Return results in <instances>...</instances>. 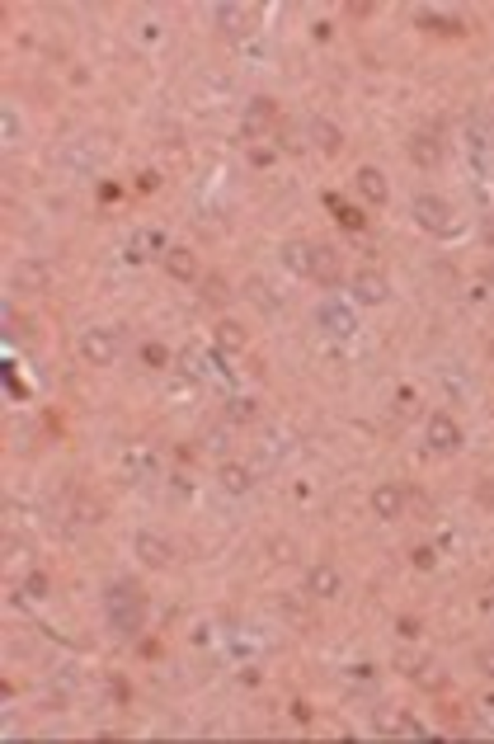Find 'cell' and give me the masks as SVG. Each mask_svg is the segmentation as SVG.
Returning <instances> with one entry per match:
<instances>
[{"label": "cell", "mask_w": 494, "mask_h": 744, "mask_svg": "<svg viewBox=\"0 0 494 744\" xmlns=\"http://www.w3.org/2000/svg\"><path fill=\"white\" fill-rule=\"evenodd\" d=\"M415 566H419V570H434V566H438L434 547H415Z\"/></svg>", "instance_id": "1f68e13d"}, {"label": "cell", "mask_w": 494, "mask_h": 744, "mask_svg": "<svg viewBox=\"0 0 494 744\" xmlns=\"http://www.w3.org/2000/svg\"><path fill=\"white\" fill-rule=\"evenodd\" d=\"M165 255H170V245H165V236H160V231H137L132 250H128V259H132V264H141V259H165Z\"/></svg>", "instance_id": "d6986e66"}, {"label": "cell", "mask_w": 494, "mask_h": 744, "mask_svg": "<svg viewBox=\"0 0 494 744\" xmlns=\"http://www.w3.org/2000/svg\"><path fill=\"white\" fill-rule=\"evenodd\" d=\"M104 617L118 636H137L141 622H147V598L132 580H113L109 594H104Z\"/></svg>", "instance_id": "6da1fadb"}, {"label": "cell", "mask_w": 494, "mask_h": 744, "mask_svg": "<svg viewBox=\"0 0 494 744\" xmlns=\"http://www.w3.org/2000/svg\"><path fill=\"white\" fill-rule=\"evenodd\" d=\"M202 302H208V306H221V302H226V283H221V278H208V283H202Z\"/></svg>", "instance_id": "4316f807"}, {"label": "cell", "mask_w": 494, "mask_h": 744, "mask_svg": "<svg viewBox=\"0 0 494 744\" xmlns=\"http://www.w3.org/2000/svg\"><path fill=\"white\" fill-rule=\"evenodd\" d=\"M255 401L250 396H231V401H226V420H231V424H250L255 420Z\"/></svg>", "instance_id": "7402d4cb"}, {"label": "cell", "mask_w": 494, "mask_h": 744, "mask_svg": "<svg viewBox=\"0 0 494 744\" xmlns=\"http://www.w3.org/2000/svg\"><path fill=\"white\" fill-rule=\"evenodd\" d=\"M481 603H485V608H490V612H494V580H490V585H485V598H481Z\"/></svg>", "instance_id": "d590c367"}, {"label": "cell", "mask_w": 494, "mask_h": 744, "mask_svg": "<svg viewBox=\"0 0 494 744\" xmlns=\"http://www.w3.org/2000/svg\"><path fill=\"white\" fill-rule=\"evenodd\" d=\"M316 321H320V330H325L329 340H348V335L358 330V316L348 312L339 297H325V302L316 306Z\"/></svg>", "instance_id": "5b68a950"}, {"label": "cell", "mask_w": 494, "mask_h": 744, "mask_svg": "<svg viewBox=\"0 0 494 744\" xmlns=\"http://www.w3.org/2000/svg\"><path fill=\"white\" fill-rule=\"evenodd\" d=\"M269 556H274L278 566H287V561H297V547L287 542V537H274V542H269Z\"/></svg>", "instance_id": "484cf974"}, {"label": "cell", "mask_w": 494, "mask_h": 744, "mask_svg": "<svg viewBox=\"0 0 494 744\" xmlns=\"http://www.w3.org/2000/svg\"><path fill=\"white\" fill-rule=\"evenodd\" d=\"M141 358H147L151 367H165V363H170V354H165L160 344H147V349H141Z\"/></svg>", "instance_id": "4dcf8cb0"}, {"label": "cell", "mask_w": 494, "mask_h": 744, "mask_svg": "<svg viewBox=\"0 0 494 744\" xmlns=\"http://www.w3.org/2000/svg\"><path fill=\"white\" fill-rule=\"evenodd\" d=\"M419 24H424V29H438L443 38H457V33H462V19H443V14H428V10L419 14Z\"/></svg>", "instance_id": "cb8c5ba5"}, {"label": "cell", "mask_w": 494, "mask_h": 744, "mask_svg": "<svg viewBox=\"0 0 494 744\" xmlns=\"http://www.w3.org/2000/svg\"><path fill=\"white\" fill-rule=\"evenodd\" d=\"M400 636H419V622H415V617H400Z\"/></svg>", "instance_id": "e575fe53"}, {"label": "cell", "mask_w": 494, "mask_h": 744, "mask_svg": "<svg viewBox=\"0 0 494 744\" xmlns=\"http://www.w3.org/2000/svg\"><path fill=\"white\" fill-rule=\"evenodd\" d=\"M212 19H217V29H221L226 38H240V33H245V24H250V10L236 5V0H221V5L212 10Z\"/></svg>", "instance_id": "5bb4252c"}, {"label": "cell", "mask_w": 494, "mask_h": 744, "mask_svg": "<svg viewBox=\"0 0 494 744\" xmlns=\"http://www.w3.org/2000/svg\"><path fill=\"white\" fill-rule=\"evenodd\" d=\"M118 349H122L118 330H104V325H94V330H85V335H80V358H85V363H94V367H109V363H118Z\"/></svg>", "instance_id": "277c9868"}, {"label": "cell", "mask_w": 494, "mask_h": 744, "mask_svg": "<svg viewBox=\"0 0 494 744\" xmlns=\"http://www.w3.org/2000/svg\"><path fill=\"white\" fill-rule=\"evenodd\" d=\"M485 240L494 245V222H485Z\"/></svg>", "instance_id": "8d00e7d4"}, {"label": "cell", "mask_w": 494, "mask_h": 744, "mask_svg": "<svg viewBox=\"0 0 494 744\" xmlns=\"http://www.w3.org/2000/svg\"><path fill=\"white\" fill-rule=\"evenodd\" d=\"M250 297H255V306H264V312H278V293H274V287H264L259 278L250 283Z\"/></svg>", "instance_id": "d4e9b609"}, {"label": "cell", "mask_w": 494, "mask_h": 744, "mask_svg": "<svg viewBox=\"0 0 494 744\" xmlns=\"http://www.w3.org/2000/svg\"><path fill=\"white\" fill-rule=\"evenodd\" d=\"M217 481H221V490H226V494H245V490L255 485L250 467H240V462H226V467L217 471Z\"/></svg>", "instance_id": "44dd1931"}, {"label": "cell", "mask_w": 494, "mask_h": 744, "mask_svg": "<svg viewBox=\"0 0 494 744\" xmlns=\"http://www.w3.org/2000/svg\"><path fill=\"white\" fill-rule=\"evenodd\" d=\"M344 278V264H339V255L329 250V245H320L316 240V250H311V283H325V287H335Z\"/></svg>", "instance_id": "30bf717a"}, {"label": "cell", "mask_w": 494, "mask_h": 744, "mask_svg": "<svg viewBox=\"0 0 494 744\" xmlns=\"http://www.w3.org/2000/svg\"><path fill=\"white\" fill-rule=\"evenodd\" d=\"M48 283H52V268L43 259H19L14 264V287H19V293H43Z\"/></svg>", "instance_id": "8fae6325"}, {"label": "cell", "mask_w": 494, "mask_h": 744, "mask_svg": "<svg viewBox=\"0 0 494 744\" xmlns=\"http://www.w3.org/2000/svg\"><path fill=\"white\" fill-rule=\"evenodd\" d=\"M354 184H358V194H363L367 203H386V198H391V189H386V175L377 170V165H363V170L354 175Z\"/></svg>", "instance_id": "e0dca14e"}, {"label": "cell", "mask_w": 494, "mask_h": 744, "mask_svg": "<svg viewBox=\"0 0 494 744\" xmlns=\"http://www.w3.org/2000/svg\"><path fill=\"white\" fill-rule=\"evenodd\" d=\"M132 551H137V561H147L151 570H165V566L175 561L170 542H165V537H156V532H137V537H132Z\"/></svg>", "instance_id": "9c48e42d"}, {"label": "cell", "mask_w": 494, "mask_h": 744, "mask_svg": "<svg viewBox=\"0 0 494 744\" xmlns=\"http://www.w3.org/2000/svg\"><path fill=\"white\" fill-rule=\"evenodd\" d=\"M0 132H5V141H19V132H24V128H19L14 109H5V113H0Z\"/></svg>", "instance_id": "f1b7e54d"}, {"label": "cell", "mask_w": 494, "mask_h": 744, "mask_svg": "<svg viewBox=\"0 0 494 744\" xmlns=\"http://www.w3.org/2000/svg\"><path fill=\"white\" fill-rule=\"evenodd\" d=\"M160 264H165V274L179 278V283H193L198 278V259H193V250H184V245H170V255H165Z\"/></svg>", "instance_id": "2e32d148"}, {"label": "cell", "mask_w": 494, "mask_h": 744, "mask_svg": "<svg viewBox=\"0 0 494 744\" xmlns=\"http://www.w3.org/2000/svg\"><path fill=\"white\" fill-rule=\"evenodd\" d=\"M217 344L236 354V349H245V330H240L236 321H221V325H217Z\"/></svg>", "instance_id": "603a6c76"}, {"label": "cell", "mask_w": 494, "mask_h": 744, "mask_svg": "<svg viewBox=\"0 0 494 744\" xmlns=\"http://www.w3.org/2000/svg\"><path fill=\"white\" fill-rule=\"evenodd\" d=\"M424 443H428V452H438V458H452V452L462 448V424L452 420L447 410H434L424 424Z\"/></svg>", "instance_id": "3957f363"}, {"label": "cell", "mask_w": 494, "mask_h": 744, "mask_svg": "<svg viewBox=\"0 0 494 744\" xmlns=\"http://www.w3.org/2000/svg\"><path fill=\"white\" fill-rule=\"evenodd\" d=\"M156 471H160V462H156V452L151 448H128V458H122V476H132V481H156Z\"/></svg>", "instance_id": "4fadbf2b"}, {"label": "cell", "mask_w": 494, "mask_h": 744, "mask_svg": "<svg viewBox=\"0 0 494 744\" xmlns=\"http://www.w3.org/2000/svg\"><path fill=\"white\" fill-rule=\"evenodd\" d=\"M348 293H354L363 306H382L391 297V283H386V274H377V268H358L354 283H348Z\"/></svg>", "instance_id": "52a82bcc"}, {"label": "cell", "mask_w": 494, "mask_h": 744, "mask_svg": "<svg viewBox=\"0 0 494 744\" xmlns=\"http://www.w3.org/2000/svg\"><path fill=\"white\" fill-rule=\"evenodd\" d=\"M476 669H481L485 678H494V650H481V655H476Z\"/></svg>", "instance_id": "836d02e7"}, {"label": "cell", "mask_w": 494, "mask_h": 744, "mask_svg": "<svg viewBox=\"0 0 494 744\" xmlns=\"http://www.w3.org/2000/svg\"><path fill=\"white\" fill-rule=\"evenodd\" d=\"M306 594L311 598H339L344 594V575L335 561H316V566H306Z\"/></svg>", "instance_id": "8992f818"}, {"label": "cell", "mask_w": 494, "mask_h": 744, "mask_svg": "<svg viewBox=\"0 0 494 744\" xmlns=\"http://www.w3.org/2000/svg\"><path fill=\"white\" fill-rule=\"evenodd\" d=\"M306 137H311L316 141V147L325 151V156H339V147H344V132L335 128V122H329V118H320V113H311V118H306Z\"/></svg>", "instance_id": "7c38bea8"}, {"label": "cell", "mask_w": 494, "mask_h": 744, "mask_svg": "<svg viewBox=\"0 0 494 744\" xmlns=\"http://www.w3.org/2000/svg\"><path fill=\"white\" fill-rule=\"evenodd\" d=\"M400 509H405V485H377L373 490V513L377 519H400Z\"/></svg>", "instance_id": "9a60e30c"}, {"label": "cell", "mask_w": 494, "mask_h": 744, "mask_svg": "<svg viewBox=\"0 0 494 744\" xmlns=\"http://www.w3.org/2000/svg\"><path fill=\"white\" fill-rule=\"evenodd\" d=\"M409 160L424 165V170H434V165L443 160V147H438V137L434 132H415L409 137Z\"/></svg>", "instance_id": "ac0fdd59"}, {"label": "cell", "mask_w": 494, "mask_h": 744, "mask_svg": "<svg viewBox=\"0 0 494 744\" xmlns=\"http://www.w3.org/2000/svg\"><path fill=\"white\" fill-rule=\"evenodd\" d=\"M335 213H339V222H344V226H348V231H363V226H367V222H363V213H358V208H344V203H335Z\"/></svg>", "instance_id": "83f0119b"}, {"label": "cell", "mask_w": 494, "mask_h": 744, "mask_svg": "<svg viewBox=\"0 0 494 744\" xmlns=\"http://www.w3.org/2000/svg\"><path fill=\"white\" fill-rule=\"evenodd\" d=\"M311 250H316V240H287L283 245V264L292 268L297 278H311Z\"/></svg>", "instance_id": "ffe728a7"}, {"label": "cell", "mask_w": 494, "mask_h": 744, "mask_svg": "<svg viewBox=\"0 0 494 744\" xmlns=\"http://www.w3.org/2000/svg\"><path fill=\"white\" fill-rule=\"evenodd\" d=\"M409 213H415V222L424 226L428 236H438V240L457 236V217H452V208H447L438 194H419L415 203H409Z\"/></svg>", "instance_id": "7a4b0ae2"}, {"label": "cell", "mask_w": 494, "mask_h": 744, "mask_svg": "<svg viewBox=\"0 0 494 744\" xmlns=\"http://www.w3.org/2000/svg\"><path fill=\"white\" fill-rule=\"evenodd\" d=\"M24 598H48V575H29V580H24Z\"/></svg>", "instance_id": "f546056e"}, {"label": "cell", "mask_w": 494, "mask_h": 744, "mask_svg": "<svg viewBox=\"0 0 494 744\" xmlns=\"http://www.w3.org/2000/svg\"><path fill=\"white\" fill-rule=\"evenodd\" d=\"M274 118H278V104H274V99H264V95H255L250 104H245L240 132H245V137H264V132L274 128Z\"/></svg>", "instance_id": "ba28073f"}, {"label": "cell", "mask_w": 494, "mask_h": 744, "mask_svg": "<svg viewBox=\"0 0 494 744\" xmlns=\"http://www.w3.org/2000/svg\"><path fill=\"white\" fill-rule=\"evenodd\" d=\"M400 669H405V678H419V674L428 669V659H424V655H419V659H409V655H405V659H400Z\"/></svg>", "instance_id": "d6a6232c"}]
</instances>
